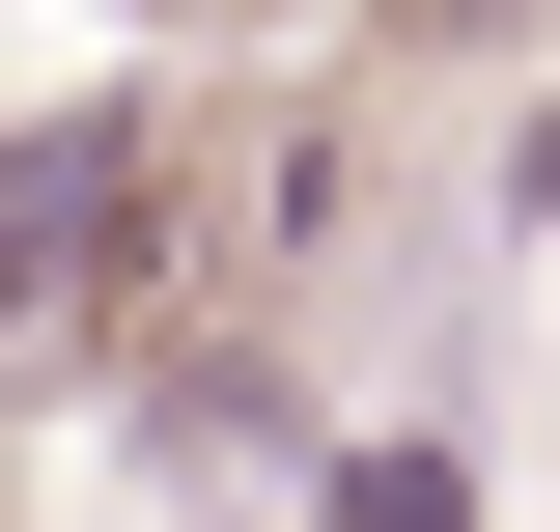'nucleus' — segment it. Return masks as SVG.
I'll list each match as a JSON object with an SVG mask.
<instances>
[{"mask_svg":"<svg viewBox=\"0 0 560 532\" xmlns=\"http://www.w3.org/2000/svg\"><path fill=\"white\" fill-rule=\"evenodd\" d=\"M113 253H140V113H28V140H0V365L84 336Z\"/></svg>","mask_w":560,"mask_h":532,"instance_id":"1","label":"nucleus"},{"mask_svg":"<svg viewBox=\"0 0 560 532\" xmlns=\"http://www.w3.org/2000/svg\"><path fill=\"white\" fill-rule=\"evenodd\" d=\"M308 532H477V449H448V420H364V449L308 476Z\"/></svg>","mask_w":560,"mask_h":532,"instance_id":"2","label":"nucleus"},{"mask_svg":"<svg viewBox=\"0 0 560 532\" xmlns=\"http://www.w3.org/2000/svg\"><path fill=\"white\" fill-rule=\"evenodd\" d=\"M393 28H420V57H477V28H533V0H393Z\"/></svg>","mask_w":560,"mask_h":532,"instance_id":"3","label":"nucleus"}]
</instances>
